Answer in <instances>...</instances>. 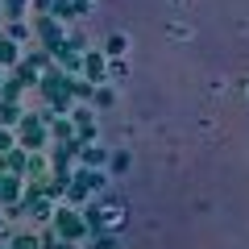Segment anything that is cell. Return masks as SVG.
Returning a JSON list of instances; mask_svg holds the SVG:
<instances>
[{
  "mask_svg": "<svg viewBox=\"0 0 249 249\" xmlns=\"http://www.w3.org/2000/svg\"><path fill=\"white\" fill-rule=\"evenodd\" d=\"M9 145H13V133L4 129V124H0V150H9Z\"/></svg>",
  "mask_w": 249,
  "mask_h": 249,
  "instance_id": "cell-11",
  "label": "cell"
},
{
  "mask_svg": "<svg viewBox=\"0 0 249 249\" xmlns=\"http://www.w3.org/2000/svg\"><path fill=\"white\" fill-rule=\"evenodd\" d=\"M13 199H17V178L4 170V175H0V204H13Z\"/></svg>",
  "mask_w": 249,
  "mask_h": 249,
  "instance_id": "cell-3",
  "label": "cell"
},
{
  "mask_svg": "<svg viewBox=\"0 0 249 249\" xmlns=\"http://www.w3.org/2000/svg\"><path fill=\"white\" fill-rule=\"evenodd\" d=\"M88 75H91V79L104 75V58H100V54H91V58H88Z\"/></svg>",
  "mask_w": 249,
  "mask_h": 249,
  "instance_id": "cell-8",
  "label": "cell"
},
{
  "mask_svg": "<svg viewBox=\"0 0 249 249\" xmlns=\"http://www.w3.org/2000/svg\"><path fill=\"white\" fill-rule=\"evenodd\" d=\"M13 62H17V42L0 37V67H13Z\"/></svg>",
  "mask_w": 249,
  "mask_h": 249,
  "instance_id": "cell-4",
  "label": "cell"
},
{
  "mask_svg": "<svg viewBox=\"0 0 249 249\" xmlns=\"http://www.w3.org/2000/svg\"><path fill=\"white\" fill-rule=\"evenodd\" d=\"M9 237H13V232H9V224L0 220V241H9Z\"/></svg>",
  "mask_w": 249,
  "mask_h": 249,
  "instance_id": "cell-12",
  "label": "cell"
},
{
  "mask_svg": "<svg viewBox=\"0 0 249 249\" xmlns=\"http://www.w3.org/2000/svg\"><path fill=\"white\" fill-rule=\"evenodd\" d=\"M58 229H62V237H71V241L83 237V224L75 220V216H67V212H58Z\"/></svg>",
  "mask_w": 249,
  "mask_h": 249,
  "instance_id": "cell-2",
  "label": "cell"
},
{
  "mask_svg": "<svg viewBox=\"0 0 249 249\" xmlns=\"http://www.w3.org/2000/svg\"><path fill=\"white\" fill-rule=\"evenodd\" d=\"M17 121H21V108L13 104V100H9V104H0V124H4V129H9V124H17Z\"/></svg>",
  "mask_w": 249,
  "mask_h": 249,
  "instance_id": "cell-5",
  "label": "cell"
},
{
  "mask_svg": "<svg viewBox=\"0 0 249 249\" xmlns=\"http://www.w3.org/2000/svg\"><path fill=\"white\" fill-rule=\"evenodd\" d=\"M25 4L29 0H4V13H9V17H25Z\"/></svg>",
  "mask_w": 249,
  "mask_h": 249,
  "instance_id": "cell-7",
  "label": "cell"
},
{
  "mask_svg": "<svg viewBox=\"0 0 249 249\" xmlns=\"http://www.w3.org/2000/svg\"><path fill=\"white\" fill-rule=\"evenodd\" d=\"M96 104H100V108H108V104H112V91L100 88V91H96Z\"/></svg>",
  "mask_w": 249,
  "mask_h": 249,
  "instance_id": "cell-10",
  "label": "cell"
},
{
  "mask_svg": "<svg viewBox=\"0 0 249 249\" xmlns=\"http://www.w3.org/2000/svg\"><path fill=\"white\" fill-rule=\"evenodd\" d=\"M4 37H13V42H25V37H29V29L21 25V21H13V25H9V34H4Z\"/></svg>",
  "mask_w": 249,
  "mask_h": 249,
  "instance_id": "cell-9",
  "label": "cell"
},
{
  "mask_svg": "<svg viewBox=\"0 0 249 249\" xmlns=\"http://www.w3.org/2000/svg\"><path fill=\"white\" fill-rule=\"evenodd\" d=\"M25 150H34V145H42L46 142V133H42V124L34 121V116H21V137H17Z\"/></svg>",
  "mask_w": 249,
  "mask_h": 249,
  "instance_id": "cell-1",
  "label": "cell"
},
{
  "mask_svg": "<svg viewBox=\"0 0 249 249\" xmlns=\"http://www.w3.org/2000/svg\"><path fill=\"white\" fill-rule=\"evenodd\" d=\"M13 249H37V237L34 232H17L13 237Z\"/></svg>",
  "mask_w": 249,
  "mask_h": 249,
  "instance_id": "cell-6",
  "label": "cell"
}]
</instances>
